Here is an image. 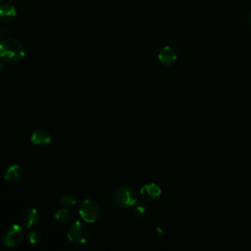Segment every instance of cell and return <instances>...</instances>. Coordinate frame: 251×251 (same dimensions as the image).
I'll return each mask as SVG.
<instances>
[{
    "mask_svg": "<svg viewBox=\"0 0 251 251\" xmlns=\"http://www.w3.org/2000/svg\"><path fill=\"white\" fill-rule=\"evenodd\" d=\"M25 48L23 44L14 38H6L0 44V57L3 61L14 63L25 57Z\"/></svg>",
    "mask_w": 251,
    "mask_h": 251,
    "instance_id": "6da1fadb",
    "label": "cell"
},
{
    "mask_svg": "<svg viewBox=\"0 0 251 251\" xmlns=\"http://www.w3.org/2000/svg\"><path fill=\"white\" fill-rule=\"evenodd\" d=\"M114 200L119 206L128 208L134 206L137 203L138 196L132 187L124 185L116 189L114 193Z\"/></svg>",
    "mask_w": 251,
    "mask_h": 251,
    "instance_id": "7a4b0ae2",
    "label": "cell"
},
{
    "mask_svg": "<svg viewBox=\"0 0 251 251\" xmlns=\"http://www.w3.org/2000/svg\"><path fill=\"white\" fill-rule=\"evenodd\" d=\"M25 237L24 228L21 225H10L2 232V242L7 247H15L22 243Z\"/></svg>",
    "mask_w": 251,
    "mask_h": 251,
    "instance_id": "3957f363",
    "label": "cell"
},
{
    "mask_svg": "<svg viewBox=\"0 0 251 251\" xmlns=\"http://www.w3.org/2000/svg\"><path fill=\"white\" fill-rule=\"evenodd\" d=\"M89 235L88 228L80 221L73 222L67 229L68 239L75 244H83L87 241Z\"/></svg>",
    "mask_w": 251,
    "mask_h": 251,
    "instance_id": "277c9868",
    "label": "cell"
},
{
    "mask_svg": "<svg viewBox=\"0 0 251 251\" xmlns=\"http://www.w3.org/2000/svg\"><path fill=\"white\" fill-rule=\"evenodd\" d=\"M78 213L84 222L92 224L100 217V207L96 201L92 199H84L79 204Z\"/></svg>",
    "mask_w": 251,
    "mask_h": 251,
    "instance_id": "5b68a950",
    "label": "cell"
},
{
    "mask_svg": "<svg viewBox=\"0 0 251 251\" xmlns=\"http://www.w3.org/2000/svg\"><path fill=\"white\" fill-rule=\"evenodd\" d=\"M39 221V214L35 208H28L23 212L20 218V225L23 227L30 228Z\"/></svg>",
    "mask_w": 251,
    "mask_h": 251,
    "instance_id": "8992f818",
    "label": "cell"
},
{
    "mask_svg": "<svg viewBox=\"0 0 251 251\" xmlns=\"http://www.w3.org/2000/svg\"><path fill=\"white\" fill-rule=\"evenodd\" d=\"M161 187L156 183H147L140 189L141 197L146 201H154L161 195Z\"/></svg>",
    "mask_w": 251,
    "mask_h": 251,
    "instance_id": "52a82bcc",
    "label": "cell"
},
{
    "mask_svg": "<svg viewBox=\"0 0 251 251\" xmlns=\"http://www.w3.org/2000/svg\"><path fill=\"white\" fill-rule=\"evenodd\" d=\"M176 57L177 55L176 50L169 45L162 47L158 53L159 62L165 66H170L174 64L176 60Z\"/></svg>",
    "mask_w": 251,
    "mask_h": 251,
    "instance_id": "ba28073f",
    "label": "cell"
},
{
    "mask_svg": "<svg viewBox=\"0 0 251 251\" xmlns=\"http://www.w3.org/2000/svg\"><path fill=\"white\" fill-rule=\"evenodd\" d=\"M52 137L45 129H36L30 136V141L36 146H46L50 144Z\"/></svg>",
    "mask_w": 251,
    "mask_h": 251,
    "instance_id": "9c48e42d",
    "label": "cell"
},
{
    "mask_svg": "<svg viewBox=\"0 0 251 251\" xmlns=\"http://www.w3.org/2000/svg\"><path fill=\"white\" fill-rule=\"evenodd\" d=\"M17 16L16 8L10 3H3L0 7V19L4 23L12 22Z\"/></svg>",
    "mask_w": 251,
    "mask_h": 251,
    "instance_id": "30bf717a",
    "label": "cell"
},
{
    "mask_svg": "<svg viewBox=\"0 0 251 251\" xmlns=\"http://www.w3.org/2000/svg\"><path fill=\"white\" fill-rule=\"evenodd\" d=\"M22 168L19 165H12L5 171L4 178L8 181H17L22 176Z\"/></svg>",
    "mask_w": 251,
    "mask_h": 251,
    "instance_id": "8fae6325",
    "label": "cell"
},
{
    "mask_svg": "<svg viewBox=\"0 0 251 251\" xmlns=\"http://www.w3.org/2000/svg\"><path fill=\"white\" fill-rule=\"evenodd\" d=\"M54 219L62 224H66L72 221L73 216L68 209H60L54 214Z\"/></svg>",
    "mask_w": 251,
    "mask_h": 251,
    "instance_id": "7c38bea8",
    "label": "cell"
},
{
    "mask_svg": "<svg viewBox=\"0 0 251 251\" xmlns=\"http://www.w3.org/2000/svg\"><path fill=\"white\" fill-rule=\"evenodd\" d=\"M76 197L74 194H65L60 198V204L64 207H71L76 204Z\"/></svg>",
    "mask_w": 251,
    "mask_h": 251,
    "instance_id": "4fadbf2b",
    "label": "cell"
},
{
    "mask_svg": "<svg viewBox=\"0 0 251 251\" xmlns=\"http://www.w3.org/2000/svg\"><path fill=\"white\" fill-rule=\"evenodd\" d=\"M27 240L30 244H37L41 241V234L39 231L33 229L28 232L27 234Z\"/></svg>",
    "mask_w": 251,
    "mask_h": 251,
    "instance_id": "5bb4252c",
    "label": "cell"
},
{
    "mask_svg": "<svg viewBox=\"0 0 251 251\" xmlns=\"http://www.w3.org/2000/svg\"><path fill=\"white\" fill-rule=\"evenodd\" d=\"M146 213V207L142 204H135L134 205V214L138 217H142L144 216Z\"/></svg>",
    "mask_w": 251,
    "mask_h": 251,
    "instance_id": "9a60e30c",
    "label": "cell"
},
{
    "mask_svg": "<svg viewBox=\"0 0 251 251\" xmlns=\"http://www.w3.org/2000/svg\"><path fill=\"white\" fill-rule=\"evenodd\" d=\"M247 21H248V22L251 24V14L248 16V18H247Z\"/></svg>",
    "mask_w": 251,
    "mask_h": 251,
    "instance_id": "2e32d148",
    "label": "cell"
},
{
    "mask_svg": "<svg viewBox=\"0 0 251 251\" xmlns=\"http://www.w3.org/2000/svg\"><path fill=\"white\" fill-rule=\"evenodd\" d=\"M1 1H2V0H1Z\"/></svg>",
    "mask_w": 251,
    "mask_h": 251,
    "instance_id": "e0dca14e",
    "label": "cell"
}]
</instances>
